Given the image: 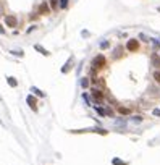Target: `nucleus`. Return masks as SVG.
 <instances>
[{
	"label": "nucleus",
	"mask_w": 160,
	"mask_h": 165,
	"mask_svg": "<svg viewBox=\"0 0 160 165\" xmlns=\"http://www.w3.org/2000/svg\"><path fill=\"white\" fill-rule=\"evenodd\" d=\"M91 97L96 104H102L105 101V94H103V91L99 87H91Z\"/></svg>",
	"instance_id": "f03ea898"
},
{
	"label": "nucleus",
	"mask_w": 160,
	"mask_h": 165,
	"mask_svg": "<svg viewBox=\"0 0 160 165\" xmlns=\"http://www.w3.org/2000/svg\"><path fill=\"white\" fill-rule=\"evenodd\" d=\"M5 23H7V26L8 28H16V18L15 16H10V15H8V16H5Z\"/></svg>",
	"instance_id": "39448f33"
},
{
	"label": "nucleus",
	"mask_w": 160,
	"mask_h": 165,
	"mask_svg": "<svg viewBox=\"0 0 160 165\" xmlns=\"http://www.w3.org/2000/svg\"><path fill=\"white\" fill-rule=\"evenodd\" d=\"M150 62H152V65L155 68H160V57L157 54H152V57H150Z\"/></svg>",
	"instance_id": "423d86ee"
},
{
	"label": "nucleus",
	"mask_w": 160,
	"mask_h": 165,
	"mask_svg": "<svg viewBox=\"0 0 160 165\" xmlns=\"http://www.w3.org/2000/svg\"><path fill=\"white\" fill-rule=\"evenodd\" d=\"M113 163L115 165H126L125 162H121V160H118V159H113Z\"/></svg>",
	"instance_id": "ddd939ff"
},
{
	"label": "nucleus",
	"mask_w": 160,
	"mask_h": 165,
	"mask_svg": "<svg viewBox=\"0 0 160 165\" xmlns=\"http://www.w3.org/2000/svg\"><path fill=\"white\" fill-rule=\"evenodd\" d=\"M133 121H134V123H141V121H142V117L136 115V117H133Z\"/></svg>",
	"instance_id": "9d476101"
},
{
	"label": "nucleus",
	"mask_w": 160,
	"mask_h": 165,
	"mask_svg": "<svg viewBox=\"0 0 160 165\" xmlns=\"http://www.w3.org/2000/svg\"><path fill=\"white\" fill-rule=\"evenodd\" d=\"M68 7V0H60V8H67Z\"/></svg>",
	"instance_id": "9b49d317"
},
{
	"label": "nucleus",
	"mask_w": 160,
	"mask_h": 165,
	"mask_svg": "<svg viewBox=\"0 0 160 165\" xmlns=\"http://www.w3.org/2000/svg\"><path fill=\"white\" fill-rule=\"evenodd\" d=\"M126 49H128L129 52H138L139 50V41L129 39L128 42H126Z\"/></svg>",
	"instance_id": "7ed1b4c3"
},
{
	"label": "nucleus",
	"mask_w": 160,
	"mask_h": 165,
	"mask_svg": "<svg viewBox=\"0 0 160 165\" xmlns=\"http://www.w3.org/2000/svg\"><path fill=\"white\" fill-rule=\"evenodd\" d=\"M157 10H158V12H160V7H158V8H157Z\"/></svg>",
	"instance_id": "aec40b11"
},
{
	"label": "nucleus",
	"mask_w": 160,
	"mask_h": 165,
	"mask_svg": "<svg viewBox=\"0 0 160 165\" xmlns=\"http://www.w3.org/2000/svg\"><path fill=\"white\" fill-rule=\"evenodd\" d=\"M8 84H10V86H13V87H15L18 83H16V79H15V78H8Z\"/></svg>",
	"instance_id": "1a4fd4ad"
},
{
	"label": "nucleus",
	"mask_w": 160,
	"mask_h": 165,
	"mask_svg": "<svg viewBox=\"0 0 160 165\" xmlns=\"http://www.w3.org/2000/svg\"><path fill=\"white\" fill-rule=\"evenodd\" d=\"M152 78H154V81L160 86V70H157V71H154V74H152Z\"/></svg>",
	"instance_id": "6e6552de"
},
{
	"label": "nucleus",
	"mask_w": 160,
	"mask_h": 165,
	"mask_svg": "<svg viewBox=\"0 0 160 165\" xmlns=\"http://www.w3.org/2000/svg\"><path fill=\"white\" fill-rule=\"evenodd\" d=\"M57 2H58V0H50V7L52 8H57Z\"/></svg>",
	"instance_id": "4468645a"
},
{
	"label": "nucleus",
	"mask_w": 160,
	"mask_h": 165,
	"mask_svg": "<svg viewBox=\"0 0 160 165\" xmlns=\"http://www.w3.org/2000/svg\"><path fill=\"white\" fill-rule=\"evenodd\" d=\"M83 86H84V87H87V86H89V83H87V79H86V78L83 79Z\"/></svg>",
	"instance_id": "a211bd4d"
},
{
	"label": "nucleus",
	"mask_w": 160,
	"mask_h": 165,
	"mask_svg": "<svg viewBox=\"0 0 160 165\" xmlns=\"http://www.w3.org/2000/svg\"><path fill=\"white\" fill-rule=\"evenodd\" d=\"M2 13H3V8H2V5H0V16H2Z\"/></svg>",
	"instance_id": "6ab92c4d"
},
{
	"label": "nucleus",
	"mask_w": 160,
	"mask_h": 165,
	"mask_svg": "<svg viewBox=\"0 0 160 165\" xmlns=\"http://www.w3.org/2000/svg\"><path fill=\"white\" fill-rule=\"evenodd\" d=\"M139 39H142L144 42H149V39H147V36L145 34H139Z\"/></svg>",
	"instance_id": "2eb2a0df"
},
{
	"label": "nucleus",
	"mask_w": 160,
	"mask_h": 165,
	"mask_svg": "<svg viewBox=\"0 0 160 165\" xmlns=\"http://www.w3.org/2000/svg\"><path fill=\"white\" fill-rule=\"evenodd\" d=\"M154 115L155 117H160V108H154Z\"/></svg>",
	"instance_id": "dca6fc26"
},
{
	"label": "nucleus",
	"mask_w": 160,
	"mask_h": 165,
	"mask_svg": "<svg viewBox=\"0 0 160 165\" xmlns=\"http://www.w3.org/2000/svg\"><path fill=\"white\" fill-rule=\"evenodd\" d=\"M116 112H118L120 115H131V112H133V108L131 107H125V105H116Z\"/></svg>",
	"instance_id": "20e7f679"
},
{
	"label": "nucleus",
	"mask_w": 160,
	"mask_h": 165,
	"mask_svg": "<svg viewBox=\"0 0 160 165\" xmlns=\"http://www.w3.org/2000/svg\"><path fill=\"white\" fill-rule=\"evenodd\" d=\"M36 50H41V52H42V54H44V55H49V52H47L45 49H42V47H39V45H36Z\"/></svg>",
	"instance_id": "f8f14e48"
},
{
	"label": "nucleus",
	"mask_w": 160,
	"mask_h": 165,
	"mask_svg": "<svg viewBox=\"0 0 160 165\" xmlns=\"http://www.w3.org/2000/svg\"><path fill=\"white\" fill-rule=\"evenodd\" d=\"M105 65H107L105 57H103L102 54H99L97 57L92 58V62H91V70H94V71H99V70H103V67H105Z\"/></svg>",
	"instance_id": "f257e3e1"
},
{
	"label": "nucleus",
	"mask_w": 160,
	"mask_h": 165,
	"mask_svg": "<svg viewBox=\"0 0 160 165\" xmlns=\"http://www.w3.org/2000/svg\"><path fill=\"white\" fill-rule=\"evenodd\" d=\"M28 102H29L31 104V108H32V110H37V107H36V99L34 97H32V96H28Z\"/></svg>",
	"instance_id": "0eeeda50"
},
{
	"label": "nucleus",
	"mask_w": 160,
	"mask_h": 165,
	"mask_svg": "<svg viewBox=\"0 0 160 165\" xmlns=\"http://www.w3.org/2000/svg\"><path fill=\"white\" fill-rule=\"evenodd\" d=\"M100 47H102V49H107V47H109V42H102Z\"/></svg>",
	"instance_id": "f3484780"
}]
</instances>
